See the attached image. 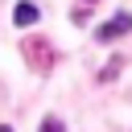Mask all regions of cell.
Instances as JSON below:
<instances>
[{
    "instance_id": "cell-1",
    "label": "cell",
    "mask_w": 132,
    "mask_h": 132,
    "mask_svg": "<svg viewBox=\"0 0 132 132\" xmlns=\"http://www.w3.org/2000/svg\"><path fill=\"white\" fill-rule=\"evenodd\" d=\"M132 29V12H116L111 21H103L99 29H95V41H116V37H124Z\"/></svg>"
},
{
    "instance_id": "cell-2",
    "label": "cell",
    "mask_w": 132,
    "mask_h": 132,
    "mask_svg": "<svg viewBox=\"0 0 132 132\" xmlns=\"http://www.w3.org/2000/svg\"><path fill=\"white\" fill-rule=\"evenodd\" d=\"M37 16H41L37 4H16V8H12V25H21V29H25V25H37Z\"/></svg>"
},
{
    "instance_id": "cell-3",
    "label": "cell",
    "mask_w": 132,
    "mask_h": 132,
    "mask_svg": "<svg viewBox=\"0 0 132 132\" xmlns=\"http://www.w3.org/2000/svg\"><path fill=\"white\" fill-rule=\"evenodd\" d=\"M120 66H124V58H111V62H107V66L99 70V82H107V78H116V74H120Z\"/></svg>"
},
{
    "instance_id": "cell-4",
    "label": "cell",
    "mask_w": 132,
    "mask_h": 132,
    "mask_svg": "<svg viewBox=\"0 0 132 132\" xmlns=\"http://www.w3.org/2000/svg\"><path fill=\"white\" fill-rule=\"evenodd\" d=\"M41 132H62V120H58V116H45V120H41Z\"/></svg>"
},
{
    "instance_id": "cell-5",
    "label": "cell",
    "mask_w": 132,
    "mask_h": 132,
    "mask_svg": "<svg viewBox=\"0 0 132 132\" xmlns=\"http://www.w3.org/2000/svg\"><path fill=\"white\" fill-rule=\"evenodd\" d=\"M0 132H12V128H8V124H4V128H0Z\"/></svg>"
},
{
    "instance_id": "cell-6",
    "label": "cell",
    "mask_w": 132,
    "mask_h": 132,
    "mask_svg": "<svg viewBox=\"0 0 132 132\" xmlns=\"http://www.w3.org/2000/svg\"><path fill=\"white\" fill-rule=\"evenodd\" d=\"M87 4H95V0H87Z\"/></svg>"
}]
</instances>
